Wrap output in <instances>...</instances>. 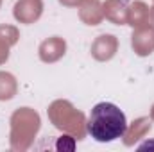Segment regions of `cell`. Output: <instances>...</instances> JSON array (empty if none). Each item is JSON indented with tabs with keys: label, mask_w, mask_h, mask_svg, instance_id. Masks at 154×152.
Wrapping results in <instances>:
<instances>
[{
	"label": "cell",
	"mask_w": 154,
	"mask_h": 152,
	"mask_svg": "<svg viewBox=\"0 0 154 152\" xmlns=\"http://www.w3.org/2000/svg\"><path fill=\"white\" fill-rule=\"evenodd\" d=\"M86 129L95 141L109 143L125 134L127 118L118 106L111 102H99L88 116Z\"/></svg>",
	"instance_id": "cell-1"
}]
</instances>
